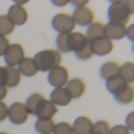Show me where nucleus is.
I'll return each instance as SVG.
<instances>
[{"label":"nucleus","mask_w":134,"mask_h":134,"mask_svg":"<svg viewBox=\"0 0 134 134\" xmlns=\"http://www.w3.org/2000/svg\"><path fill=\"white\" fill-rule=\"evenodd\" d=\"M39 71H50L54 67L60 65L62 55L60 51L54 49H47L38 52L33 58Z\"/></svg>","instance_id":"1"},{"label":"nucleus","mask_w":134,"mask_h":134,"mask_svg":"<svg viewBox=\"0 0 134 134\" xmlns=\"http://www.w3.org/2000/svg\"><path fill=\"white\" fill-rule=\"evenodd\" d=\"M108 18L110 21L127 25L131 21L132 14L127 8L125 1L112 2L108 9Z\"/></svg>","instance_id":"2"},{"label":"nucleus","mask_w":134,"mask_h":134,"mask_svg":"<svg viewBox=\"0 0 134 134\" xmlns=\"http://www.w3.org/2000/svg\"><path fill=\"white\" fill-rule=\"evenodd\" d=\"M53 28L60 34H70L75 29L76 23L73 17L65 13L56 14L51 21Z\"/></svg>","instance_id":"3"},{"label":"nucleus","mask_w":134,"mask_h":134,"mask_svg":"<svg viewBox=\"0 0 134 134\" xmlns=\"http://www.w3.org/2000/svg\"><path fill=\"white\" fill-rule=\"evenodd\" d=\"M65 42L69 51H74L75 53L82 51L89 44V40L87 36L80 32L67 34Z\"/></svg>","instance_id":"4"},{"label":"nucleus","mask_w":134,"mask_h":134,"mask_svg":"<svg viewBox=\"0 0 134 134\" xmlns=\"http://www.w3.org/2000/svg\"><path fill=\"white\" fill-rule=\"evenodd\" d=\"M58 111V109L57 107L51 100L43 96L39 100L33 115L42 119H51Z\"/></svg>","instance_id":"5"},{"label":"nucleus","mask_w":134,"mask_h":134,"mask_svg":"<svg viewBox=\"0 0 134 134\" xmlns=\"http://www.w3.org/2000/svg\"><path fill=\"white\" fill-rule=\"evenodd\" d=\"M47 79L52 86L55 88L63 87L69 81V71L65 66L58 65L49 71Z\"/></svg>","instance_id":"6"},{"label":"nucleus","mask_w":134,"mask_h":134,"mask_svg":"<svg viewBox=\"0 0 134 134\" xmlns=\"http://www.w3.org/2000/svg\"><path fill=\"white\" fill-rule=\"evenodd\" d=\"M89 47L94 54L104 56L110 54L114 48V43L110 39L102 36L89 41Z\"/></svg>","instance_id":"7"},{"label":"nucleus","mask_w":134,"mask_h":134,"mask_svg":"<svg viewBox=\"0 0 134 134\" xmlns=\"http://www.w3.org/2000/svg\"><path fill=\"white\" fill-rule=\"evenodd\" d=\"M8 117L12 123L21 125L28 120L29 112L25 104L20 102H16L9 107Z\"/></svg>","instance_id":"8"},{"label":"nucleus","mask_w":134,"mask_h":134,"mask_svg":"<svg viewBox=\"0 0 134 134\" xmlns=\"http://www.w3.org/2000/svg\"><path fill=\"white\" fill-rule=\"evenodd\" d=\"M5 61L8 66H13L19 65L25 57V50L21 44L14 43L10 44L7 51L5 54Z\"/></svg>","instance_id":"9"},{"label":"nucleus","mask_w":134,"mask_h":134,"mask_svg":"<svg viewBox=\"0 0 134 134\" xmlns=\"http://www.w3.org/2000/svg\"><path fill=\"white\" fill-rule=\"evenodd\" d=\"M127 26L122 24L109 21L104 27V36L110 40H122L126 36Z\"/></svg>","instance_id":"10"},{"label":"nucleus","mask_w":134,"mask_h":134,"mask_svg":"<svg viewBox=\"0 0 134 134\" xmlns=\"http://www.w3.org/2000/svg\"><path fill=\"white\" fill-rule=\"evenodd\" d=\"M72 17L75 23L79 25H90L94 22L95 13L92 8L85 6L75 9Z\"/></svg>","instance_id":"11"},{"label":"nucleus","mask_w":134,"mask_h":134,"mask_svg":"<svg viewBox=\"0 0 134 134\" xmlns=\"http://www.w3.org/2000/svg\"><path fill=\"white\" fill-rule=\"evenodd\" d=\"M7 16L14 25H22L26 23L29 18L27 10L23 6L18 4L13 5L10 7Z\"/></svg>","instance_id":"12"},{"label":"nucleus","mask_w":134,"mask_h":134,"mask_svg":"<svg viewBox=\"0 0 134 134\" xmlns=\"http://www.w3.org/2000/svg\"><path fill=\"white\" fill-rule=\"evenodd\" d=\"M51 101L56 106H66L72 101V97L65 88H56L51 93Z\"/></svg>","instance_id":"13"},{"label":"nucleus","mask_w":134,"mask_h":134,"mask_svg":"<svg viewBox=\"0 0 134 134\" xmlns=\"http://www.w3.org/2000/svg\"><path fill=\"white\" fill-rule=\"evenodd\" d=\"M65 88L70 94L72 99H78L85 94L86 91V84L84 80L77 77L67 82Z\"/></svg>","instance_id":"14"},{"label":"nucleus","mask_w":134,"mask_h":134,"mask_svg":"<svg viewBox=\"0 0 134 134\" xmlns=\"http://www.w3.org/2000/svg\"><path fill=\"white\" fill-rule=\"evenodd\" d=\"M93 121L88 117L77 118L73 125L74 133L76 134H92L93 131Z\"/></svg>","instance_id":"15"},{"label":"nucleus","mask_w":134,"mask_h":134,"mask_svg":"<svg viewBox=\"0 0 134 134\" xmlns=\"http://www.w3.org/2000/svg\"><path fill=\"white\" fill-rule=\"evenodd\" d=\"M121 65L115 61H110L104 63L100 69V75L104 80H108L111 77L119 75Z\"/></svg>","instance_id":"16"},{"label":"nucleus","mask_w":134,"mask_h":134,"mask_svg":"<svg viewBox=\"0 0 134 134\" xmlns=\"http://www.w3.org/2000/svg\"><path fill=\"white\" fill-rule=\"evenodd\" d=\"M128 85L129 84L126 83L119 75L107 80L106 82V86L107 90L110 93L114 95V96L123 92L125 88L128 86Z\"/></svg>","instance_id":"17"},{"label":"nucleus","mask_w":134,"mask_h":134,"mask_svg":"<svg viewBox=\"0 0 134 134\" xmlns=\"http://www.w3.org/2000/svg\"><path fill=\"white\" fill-rule=\"evenodd\" d=\"M18 70L21 74H22L26 77H32L39 71L33 58L30 57H26L22 60V62L18 65Z\"/></svg>","instance_id":"18"},{"label":"nucleus","mask_w":134,"mask_h":134,"mask_svg":"<svg viewBox=\"0 0 134 134\" xmlns=\"http://www.w3.org/2000/svg\"><path fill=\"white\" fill-rule=\"evenodd\" d=\"M119 76L128 84L134 82V62L128 61L120 67Z\"/></svg>","instance_id":"19"},{"label":"nucleus","mask_w":134,"mask_h":134,"mask_svg":"<svg viewBox=\"0 0 134 134\" xmlns=\"http://www.w3.org/2000/svg\"><path fill=\"white\" fill-rule=\"evenodd\" d=\"M54 121L51 119H42L38 118L35 124V128L36 131L40 134H51L54 132L55 126Z\"/></svg>","instance_id":"20"},{"label":"nucleus","mask_w":134,"mask_h":134,"mask_svg":"<svg viewBox=\"0 0 134 134\" xmlns=\"http://www.w3.org/2000/svg\"><path fill=\"white\" fill-rule=\"evenodd\" d=\"M104 23L101 21H96L92 23L87 30V37L88 40L104 36Z\"/></svg>","instance_id":"21"},{"label":"nucleus","mask_w":134,"mask_h":134,"mask_svg":"<svg viewBox=\"0 0 134 134\" xmlns=\"http://www.w3.org/2000/svg\"><path fill=\"white\" fill-rule=\"evenodd\" d=\"M7 71V87H17L21 80V75L18 69L13 66H6Z\"/></svg>","instance_id":"22"},{"label":"nucleus","mask_w":134,"mask_h":134,"mask_svg":"<svg viewBox=\"0 0 134 134\" xmlns=\"http://www.w3.org/2000/svg\"><path fill=\"white\" fill-rule=\"evenodd\" d=\"M117 101L122 104H129L134 102V87L130 84L120 94L115 96Z\"/></svg>","instance_id":"23"},{"label":"nucleus","mask_w":134,"mask_h":134,"mask_svg":"<svg viewBox=\"0 0 134 134\" xmlns=\"http://www.w3.org/2000/svg\"><path fill=\"white\" fill-rule=\"evenodd\" d=\"M15 25L10 20L7 15L0 16V36H6L13 32Z\"/></svg>","instance_id":"24"},{"label":"nucleus","mask_w":134,"mask_h":134,"mask_svg":"<svg viewBox=\"0 0 134 134\" xmlns=\"http://www.w3.org/2000/svg\"><path fill=\"white\" fill-rule=\"evenodd\" d=\"M111 126L110 124L105 120H100L94 123L92 132L99 134H109Z\"/></svg>","instance_id":"25"},{"label":"nucleus","mask_w":134,"mask_h":134,"mask_svg":"<svg viewBox=\"0 0 134 134\" xmlns=\"http://www.w3.org/2000/svg\"><path fill=\"white\" fill-rule=\"evenodd\" d=\"M43 96L42 94H40V93H34L32 95H31L27 101H26V104L25 107L28 110V112L29 114H34V110H35V108L39 102V100L43 97Z\"/></svg>","instance_id":"26"},{"label":"nucleus","mask_w":134,"mask_h":134,"mask_svg":"<svg viewBox=\"0 0 134 134\" xmlns=\"http://www.w3.org/2000/svg\"><path fill=\"white\" fill-rule=\"evenodd\" d=\"M54 134H74L73 126L69 122H60L55 125Z\"/></svg>","instance_id":"27"},{"label":"nucleus","mask_w":134,"mask_h":134,"mask_svg":"<svg viewBox=\"0 0 134 134\" xmlns=\"http://www.w3.org/2000/svg\"><path fill=\"white\" fill-rule=\"evenodd\" d=\"M109 134H131V131L125 125H116L111 127Z\"/></svg>","instance_id":"28"},{"label":"nucleus","mask_w":134,"mask_h":134,"mask_svg":"<svg viewBox=\"0 0 134 134\" xmlns=\"http://www.w3.org/2000/svg\"><path fill=\"white\" fill-rule=\"evenodd\" d=\"M76 55L78 58H80L81 60H88V59H90L91 58H92L94 54H93V52H92V51L90 48L89 44H88V46L86 47L82 51L76 52Z\"/></svg>","instance_id":"29"},{"label":"nucleus","mask_w":134,"mask_h":134,"mask_svg":"<svg viewBox=\"0 0 134 134\" xmlns=\"http://www.w3.org/2000/svg\"><path fill=\"white\" fill-rule=\"evenodd\" d=\"M10 46V40L7 36H0V56L5 55Z\"/></svg>","instance_id":"30"},{"label":"nucleus","mask_w":134,"mask_h":134,"mask_svg":"<svg viewBox=\"0 0 134 134\" xmlns=\"http://www.w3.org/2000/svg\"><path fill=\"white\" fill-rule=\"evenodd\" d=\"M9 114V107L3 101H0V121H4L7 117Z\"/></svg>","instance_id":"31"},{"label":"nucleus","mask_w":134,"mask_h":134,"mask_svg":"<svg viewBox=\"0 0 134 134\" xmlns=\"http://www.w3.org/2000/svg\"><path fill=\"white\" fill-rule=\"evenodd\" d=\"M125 125L130 131H134V111L130 112L125 118Z\"/></svg>","instance_id":"32"},{"label":"nucleus","mask_w":134,"mask_h":134,"mask_svg":"<svg viewBox=\"0 0 134 134\" xmlns=\"http://www.w3.org/2000/svg\"><path fill=\"white\" fill-rule=\"evenodd\" d=\"M7 71L6 66L0 67V85H4L7 87Z\"/></svg>","instance_id":"33"},{"label":"nucleus","mask_w":134,"mask_h":134,"mask_svg":"<svg viewBox=\"0 0 134 134\" xmlns=\"http://www.w3.org/2000/svg\"><path fill=\"white\" fill-rule=\"evenodd\" d=\"M126 36L129 38V40L134 42V23L131 24L129 27H127Z\"/></svg>","instance_id":"34"},{"label":"nucleus","mask_w":134,"mask_h":134,"mask_svg":"<svg viewBox=\"0 0 134 134\" xmlns=\"http://www.w3.org/2000/svg\"><path fill=\"white\" fill-rule=\"evenodd\" d=\"M8 94V89L7 87L4 85H0V101H2Z\"/></svg>","instance_id":"35"},{"label":"nucleus","mask_w":134,"mask_h":134,"mask_svg":"<svg viewBox=\"0 0 134 134\" xmlns=\"http://www.w3.org/2000/svg\"><path fill=\"white\" fill-rule=\"evenodd\" d=\"M125 3L129 9L131 14H134V0H129V1H125Z\"/></svg>","instance_id":"36"},{"label":"nucleus","mask_w":134,"mask_h":134,"mask_svg":"<svg viewBox=\"0 0 134 134\" xmlns=\"http://www.w3.org/2000/svg\"><path fill=\"white\" fill-rule=\"evenodd\" d=\"M0 134H8V133H7V132H0Z\"/></svg>","instance_id":"37"},{"label":"nucleus","mask_w":134,"mask_h":134,"mask_svg":"<svg viewBox=\"0 0 134 134\" xmlns=\"http://www.w3.org/2000/svg\"><path fill=\"white\" fill-rule=\"evenodd\" d=\"M92 134H99V133H95V132H92Z\"/></svg>","instance_id":"38"},{"label":"nucleus","mask_w":134,"mask_h":134,"mask_svg":"<svg viewBox=\"0 0 134 134\" xmlns=\"http://www.w3.org/2000/svg\"><path fill=\"white\" fill-rule=\"evenodd\" d=\"M133 51H134V44H133Z\"/></svg>","instance_id":"39"}]
</instances>
